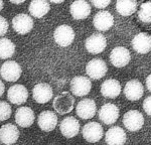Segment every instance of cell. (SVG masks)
Returning a JSON list of instances; mask_svg holds the SVG:
<instances>
[{"instance_id":"obj_35","label":"cell","mask_w":151,"mask_h":145,"mask_svg":"<svg viewBox=\"0 0 151 145\" xmlns=\"http://www.w3.org/2000/svg\"><path fill=\"white\" fill-rule=\"evenodd\" d=\"M10 3H13V4H21V3H24V0H21V1H11V0H10Z\"/></svg>"},{"instance_id":"obj_11","label":"cell","mask_w":151,"mask_h":145,"mask_svg":"<svg viewBox=\"0 0 151 145\" xmlns=\"http://www.w3.org/2000/svg\"><path fill=\"white\" fill-rule=\"evenodd\" d=\"M53 91L52 87L47 83L36 84L32 89L33 100L38 104H45L52 100Z\"/></svg>"},{"instance_id":"obj_22","label":"cell","mask_w":151,"mask_h":145,"mask_svg":"<svg viewBox=\"0 0 151 145\" xmlns=\"http://www.w3.org/2000/svg\"><path fill=\"white\" fill-rule=\"evenodd\" d=\"M144 94L143 85L137 80H131L125 85L124 88V95L130 101H137Z\"/></svg>"},{"instance_id":"obj_19","label":"cell","mask_w":151,"mask_h":145,"mask_svg":"<svg viewBox=\"0 0 151 145\" xmlns=\"http://www.w3.org/2000/svg\"><path fill=\"white\" fill-rule=\"evenodd\" d=\"M35 119V112L30 107H19L15 112V122L20 127H30Z\"/></svg>"},{"instance_id":"obj_14","label":"cell","mask_w":151,"mask_h":145,"mask_svg":"<svg viewBox=\"0 0 151 145\" xmlns=\"http://www.w3.org/2000/svg\"><path fill=\"white\" fill-rule=\"evenodd\" d=\"M131 60L130 52L124 47H117L113 48L110 54V60L114 67H124L129 64Z\"/></svg>"},{"instance_id":"obj_3","label":"cell","mask_w":151,"mask_h":145,"mask_svg":"<svg viewBox=\"0 0 151 145\" xmlns=\"http://www.w3.org/2000/svg\"><path fill=\"white\" fill-rule=\"evenodd\" d=\"M53 38L60 47H69L75 39V31L70 25L62 24L55 28L53 32Z\"/></svg>"},{"instance_id":"obj_18","label":"cell","mask_w":151,"mask_h":145,"mask_svg":"<svg viewBox=\"0 0 151 145\" xmlns=\"http://www.w3.org/2000/svg\"><path fill=\"white\" fill-rule=\"evenodd\" d=\"M132 47L138 54L145 55L151 50V35L145 32H140L133 37L131 42Z\"/></svg>"},{"instance_id":"obj_36","label":"cell","mask_w":151,"mask_h":145,"mask_svg":"<svg viewBox=\"0 0 151 145\" xmlns=\"http://www.w3.org/2000/svg\"><path fill=\"white\" fill-rule=\"evenodd\" d=\"M4 6V2L3 1H0V11L2 10V8H3Z\"/></svg>"},{"instance_id":"obj_9","label":"cell","mask_w":151,"mask_h":145,"mask_svg":"<svg viewBox=\"0 0 151 145\" xmlns=\"http://www.w3.org/2000/svg\"><path fill=\"white\" fill-rule=\"evenodd\" d=\"M120 116V110L115 104L108 103L101 107L99 111V119L107 125L114 124Z\"/></svg>"},{"instance_id":"obj_10","label":"cell","mask_w":151,"mask_h":145,"mask_svg":"<svg viewBox=\"0 0 151 145\" xmlns=\"http://www.w3.org/2000/svg\"><path fill=\"white\" fill-rule=\"evenodd\" d=\"M86 48L92 55H98L104 52L107 45V39L102 33H94L86 39Z\"/></svg>"},{"instance_id":"obj_15","label":"cell","mask_w":151,"mask_h":145,"mask_svg":"<svg viewBox=\"0 0 151 145\" xmlns=\"http://www.w3.org/2000/svg\"><path fill=\"white\" fill-rule=\"evenodd\" d=\"M58 116L55 112L50 110L42 111L37 117V124L42 131H52L58 125Z\"/></svg>"},{"instance_id":"obj_26","label":"cell","mask_w":151,"mask_h":145,"mask_svg":"<svg viewBox=\"0 0 151 145\" xmlns=\"http://www.w3.org/2000/svg\"><path fill=\"white\" fill-rule=\"evenodd\" d=\"M137 1L131 0H119L116 2V10L122 16H129L137 10Z\"/></svg>"},{"instance_id":"obj_13","label":"cell","mask_w":151,"mask_h":145,"mask_svg":"<svg viewBox=\"0 0 151 145\" xmlns=\"http://www.w3.org/2000/svg\"><path fill=\"white\" fill-rule=\"evenodd\" d=\"M19 129L14 124L7 123L0 128V142L5 145L14 144L19 138Z\"/></svg>"},{"instance_id":"obj_24","label":"cell","mask_w":151,"mask_h":145,"mask_svg":"<svg viewBox=\"0 0 151 145\" xmlns=\"http://www.w3.org/2000/svg\"><path fill=\"white\" fill-rule=\"evenodd\" d=\"M121 84L117 80L109 79L103 82L101 86V94L105 98L115 99L121 93Z\"/></svg>"},{"instance_id":"obj_1","label":"cell","mask_w":151,"mask_h":145,"mask_svg":"<svg viewBox=\"0 0 151 145\" xmlns=\"http://www.w3.org/2000/svg\"><path fill=\"white\" fill-rule=\"evenodd\" d=\"M52 107L60 115L70 113L75 107V99L69 92H63L53 99Z\"/></svg>"},{"instance_id":"obj_32","label":"cell","mask_w":151,"mask_h":145,"mask_svg":"<svg viewBox=\"0 0 151 145\" xmlns=\"http://www.w3.org/2000/svg\"><path fill=\"white\" fill-rule=\"evenodd\" d=\"M110 3H111L110 0H106V1H92V4L96 8H106Z\"/></svg>"},{"instance_id":"obj_2","label":"cell","mask_w":151,"mask_h":145,"mask_svg":"<svg viewBox=\"0 0 151 145\" xmlns=\"http://www.w3.org/2000/svg\"><path fill=\"white\" fill-rule=\"evenodd\" d=\"M22 74L20 65L15 60H7L0 67V76L6 82H16Z\"/></svg>"},{"instance_id":"obj_31","label":"cell","mask_w":151,"mask_h":145,"mask_svg":"<svg viewBox=\"0 0 151 145\" xmlns=\"http://www.w3.org/2000/svg\"><path fill=\"white\" fill-rule=\"evenodd\" d=\"M143 109L147 113V115L151 116V96L147 97L144 100V102H143Z\"/></svg>"},{"instance_id":"obj_8","label":"cell","mask_w":151,"mask_h":145,"mask_svg":"<svg viewBox=\"0 0 151 145\" xmlns=\"http://www.w3.org/2000/svg\"><path fill=\"white\" fill-rule=\"evenodd\" d=\"M83 137L87 140L88 142L95 143L102 139L104 135V130L102 125H100L98 122H89L83 128L82 131Z\"/></svg>"},{"instance_id":"obj_4","label":"cell","mask_w":151,"mask_h":145,"mask_svg":"<svg viewBox=\"0 0 151 145\" xmlns=\"http://www.w3.org/2000/svg\"><path fill=\"white\" fill-rule=\"evenodd\" d=\"M123 124L129 131H138L144 125V117L137 110H130L123 116Z\"/></svg>"},{"instance_id":"obj_17","label":"cell","mask_w":151,"mask_h":145,"mask_svg":"<svg viewBox=\"0 0 151 145\" xmlns=\"http://www.w3.org/2000/svg\"><path fill=\"white\" fill-rule=\"evenodd\" d=\"M80 122L73 116L65 118L60 124V130L62 134L67 138H73L80 132Z\"/></svg>"},{"instance_id":"obj_7","label":"cell","mask_w":151,"mask_h":145,"mask_svg":"<svg viewBox=\"0 0 151 145\" xmlns=\"http://www.w3.org/2000/svg\"><path fill=\"white\" fill-rule=\"evenodd\" d=\"M12 27L18 34H26L33 28V20L26 13H19L12 19Z\"/></svg>"},{"instance_id":"obj_28","label":"cell","mask_w":151,"mask_h":145,"mask_svg":"<svg viewBox=\"0 0 151 145\" xmlns=\"http://www.w3.org/2000/svg\"><path fill=\"white\" fill-rule=\"evenodd\" d=\"M138 18L144 23L151 22V2H145L141 4L138 11Z\"/></svg>"},{"instance_id":"obj_21","label":"cell","mask_w":151,"mask_h":145,"mask_svg":"<svg viewBox=\"0 0 151 145\" xmlns=\"http://www.w3.org/2000/svg\"><path fill=\"white\" fill-rule=\"evenodd\" d=\"M126 139V132L119 126L110 128L105 134V141L108 145H124Z\"/></svg>"},{"instance_id":"obj_12","label":"cell","mask_w":151,"mask_h":145,"mask_svg":"<svg viewBox=\"0 0 151 145\" xmlns=\"http://www.w3.org/2000/svg\"><path fill=\"white\" fill-rule=\"evenodd\" d=\"M86 72L93 80L102 79L107 72L106 62L101 59H94L90 60L86 66Z\"/></svg>"},{"instance_id":"obj_25","label":"cell","mask_w":151,"mask_h":145,"mask_svg":"<svg viewBox=\"0 0 151 145\" xmlns=\"http://www.w3.org/2000/svg\"><path fill=\"white\" fill-rule=\"evenodd\" d=\"M50 9V2L45 0H33L28 6L29 13L35 18H42Z\"/></svg>"},{"instance_id":"obj_6","label":"cell","mask_w":151,"mask_h":145,"mask_svg":"<svg viewBox=\"0 0 151 145\" xmlns=\"http://www.w3.org/2000/svg\"><path fill=\"white\" fill-rule=\"evenodd\" d=\"M27 98L28 91L23 85H13L7 91V99L13 105H22L27 101Z\"/></svg>"},{"instance_id":"obj_33","label":"cell","mask_w":151,"mask_h":145,"mask_svg":"<svg viewBox=\"0 0 151 145\" xmlns=\"http://www.w3.org/2000/svg\"><path fill=\"white\" fill-rule=\"evenodd\" d=\"M146 87H147V89L151 92V74L149 75V76L146 78Z\"/></svg>"},{"instance_id":"obj_29","label":"cell","mask_w":151,"mask_h":145,"mask_svg":"<svg viewBox=\"0 0 151 145\" xmlns=\"http://www.w3.org/2000/svg\"><path fill=\"white\" fill-rule=\"evenodd\" d=\"M12 113L11 106L5 101H0V121L9 119Z\"/></svg>"},{"instance_id":"obj_20","label":"cell","mask_w":151,"mask_h":145,"mask_svg":"<svg viewBox=\"0 0 151 145\" xmlns=\"http://www.w3.org/2000/svg\"><path fill=\"white\" fill-rule=\"evenodd\" d=\"M93 24L96 29L99 31H106L113 26L114 17L109 11L103 10L96 13L93 19Z\"/></svg>"},{"instance_id":"obj_16","label":"cell","mask_w":151,"mask_h":145,"mask_svg":"<svg viewBox=\"0 0 151 145\" xmlns=\"http://www.w3.org/2000/svg\"><path fill=\"white\" fill-rule=\"evenodd\" d=\"M77 115L82 119H91L97 112V106L92 99H83L80 101L76 108Z\"/></svg>"},{"instance_id":"obj_23","label":"cell","mask_w":151,"mask_h":145,"mask_svg":"<svg viewBox=\"0 0 151 145\" xmlns=\"http://www.w3.org/2000/svg\"><path fill=\"white\" fill-rule=\"evenodd\" d=\"M70 14L75 19L78 20H82V19H86L91 13V6L87 1H75L70 4Z\"/></svg>"},{"instance_id":"obj_34","label":"cell","mask_w":151,"mask_h":145,"mask_svg":"<svg viewBox=\"0 0 151 145\" xmlns=\"http://www.w3.org/2000/svg\"><path fill=\"white\" fill-rule=\"evenodd\" d=\"M4 92H5V85H4L3 82L0 80V97L3 96Z\"/></svg>"},{"instance_id":"obj_37","label":"cell","mask_w":151,"mask_h":145,"mask_svg":"<svg viewBox=\"0 0 151 145\" xmlns=\"http://www.w3.org/2000/svg\"><path fill=\"white\" fill-rule=\"evenodd\" d=\"M63 0H60V1H52V3H55V4H58V3H63Z\"/></svg>"},{"instance_id":"obj_30","label":"cell","mask_w":151,"mask_h":145,"mask_svg":"<svg viewBox=\"0 0 151 145\" xmlns=\"http://www.w3.org/2000/svg\"><path fill=\"white\" fill-rule=\"evenodd\" d=\"M9 24L8 21L6 20V18H4L3 16H0V36H3L6 34V32L8 31Z\"/></svg>"},{"instance_id":"obj_27","label":"cell","mask_w":151,"mask_h":145,"mask_svg":"<svg viewBox=\"0 0 151 145\" xmlns=\"http://www.w3.org/2000/svg\"><path fill=\"white\" fill-rule=\"evenodd\" d=\"M15 54V45L9 38H0V59H9Z\"/></svg>"},{"instance_id":"obj_5","label":"cell","mask_w":151,"mask_h":145,"mask_svg":"<svg viewBox=\"0 0 151 145\" xmlns=\"http://www.w3.org/2000/svg\"><path fill=\"white\" fill-rule=\"evenodd\" d=\"M92 89L91 80L84 76H77L70 81V91L77 97H84L90 93Z\"/></svg>"}]
</instances>
